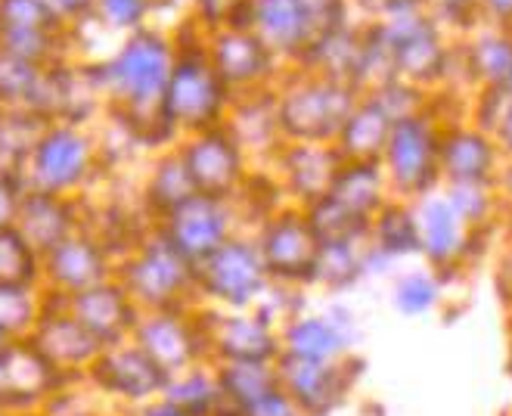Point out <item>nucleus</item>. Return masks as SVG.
<instances>
[{
  "mask_svg": "<svg viewBox=\"0 0 512 416\" xmlns=\"http://www.w3.org/2000/svg\"><path fill=\"white\" fill-rule=\"evenodd\" d=\"M149 4H153V10H156L159 4H177V0H149Z\"/></svg>",
  "mask_w": 512,
  "mask_h": 416,
  "instance_id": "5fc2aeb1",
  "label": "nucleus"
},
{
  "mask_svg": "<svg viewBox=\"0 0 512 416\" xmlns=\"http://www.w3.org/2000/svg\"><path fill=\"white\" fill-rule=\"evenodd\" d=\"M162 398L187 416H215L227 404L212 364H202V367H193L187 373L171 376Z\"/></svg>",
  "mask_w": 512,
  "mask_h": 416,
  "instance_id": "7c9ffc66",
  "label": "nucleus"
},
{
  "mask_svg": "<svg viewBox=\"0 0 512 416\" xmlns=\"http://www.w3.org/2000/svg\"><path fill=\"white\" fill-rule=\"evenodd\" d=\"M391 128H395V118L382 109V103L373 94H360L333 146L342 162H379Z\"/></svg>",
  "mask_w": 512,
  "mask_h": 416,
  "instance_id": "bb28decb",
  "label": "nucleus"
},
{
  "mask_svg": "<svg viewBox=\"0 0 512 416\" xmlns=\"http://www.w3.org/2000/svg\"><path fill=\"white\" fill-rule=\"evenodd\" d=\"M97 10L106 19V25L118 28V32H140L146 28V19L153 13L149 0H97Z\"/></svg>",
  "mask_w": 512,
  "mask_h": 416,
  "instance_id": "79ce46f5",
  "label": "nucleus"
},
{
  "mask_svg": "<svg viewBox=\"0 0 512 416\" xmlns=\"http://www.w3.org/2000/svg\"><path fill=\"white\" fill-rule=\"evenodd\" d=\"M208 358L212 364H277L283 345L280 330L264 320L255 308L249 311H212L205 308Z\"/></svg>",
  "mask_w": 512,
  "mask_h": 416,
  "instance_id": "2eb2a0df",
  "label": "nucleus"
},
{
  "mask_svg": "<svg viewBox=\"0 0 512 416\" xmlns=\"http://www.w3.org/2000/svg\"><path fill=\"white\" fill-rule=\"evenodd\" d=\"M153 230L193 267H199L208 255H215L230 236L243 233L233 202L202 193L190 196L184 205H177Z\"/></svg>",
  "mask_w": 512,
  "mask_h": 416,
  "instance_id": "f8f14e48",
  "label": "nucleus"
},
{
  "mask_svg": "<svg viewBox=\"0 0 512 416\" xmlns=\"http://www.w3.org/2000/svg\"><path fill=\"white\" fill-rule=\"evenodd\" d=\"M364 252H367V243H357V246H320L314 286L345 289V286L357 283L360 277H364Z\"/></svg>",
  "mask_w": 512,
  "mask_h": 416,
  "instance_id": "e433bc0d",
  "label": "nucleus"
},
{
  "mask_svg": "<svg viewBox=\"0 0 512 416\" xmlns=\"http://www.w3.org/2000/svg\"><path fill=\"white\" fill-rule=\"evenodd\" d=\"M360 91L295 69L274 87L277 128L283 143H336Z\"/></svg>",
  "mask_w": 512,
  "mask_h": 416,
  "instance_id": "f03ea898",
  "label": "nucleus"
},
{
  "mask_svg": "<svg viewBox=\"0 0 512 416\" xmlns=\"http://www.w3.org/2000/svg\"><path fill=\"white\" fill-rule=\"evenodd\" d=\"M500 146L481 128H444L441 131V181L447 184H494Z\"/></svg>",
  "mask_w": 512,
  "mask_h": 416,
  "instance_id": "b1692460",
  "label": "nucleus"
},
{
  "mask_svg": "<svg viewBox=\"0 0 512 416\" xmlns=\"http://www.w3.org/2000/svg\"><path fill=\"white\" fill-rule=\"evenodd\" d=\"M28 342L66 382H84L90 364L103 351V345L69 314L63 299H53V295Z\"/></svg>",
  "mask_w": 512,
  "mask_h": 416,
  "instance_id": "dca6fc26",
  "label": "nucleus"
},
{
  "mask_svg": "<svg viewBox=\"0 0 512 416\" xmlns=\"http://www.w3.org/2000/svg\"><path fill=\"white\" fill-rule=\"evenodd\" d=\"M56 19H81L90 10H97V0H44Z\"/></svg>",
  "mask_w": 512,
  "mask_h": 416,
  "instance_id": "de8ad7c7",
  "label": "nucleus"
},
{
  "mask_svg": "<svg viewBox=\"0 0 512 416\" xmlns=\"http://www.w3.org/2000/svg\"><path fill=\"white\" fill-rule=\"evenodd\" d=\"M56 16L44 0H0V35L10 32H53Z\"/></svg>",
  "mask_w": 512,
  "mask_h": 416,
  "instance_id": "ea45409f",
  "label": "nucleus"
},
{
  "mask_svg": "<svg viewBox=\"0 0 512 416\" xmlns=\"http://www.w3.org/2000/svg\"><path fill=\"white\" fill-rule=\"evenodd\" d=\"M41 78V66L0 50V109L28 106Z\"/></svg>",
  "mask_w": 512,
  "mask_h": 416,
  "instance_id": "4c0bfd02",
  "label": "nucleus"
},
{
  "mask_svg": "<svg viewBox=\"0 0 512 416\" xmlns=\"http://www.w3.org/2000/svg\"><path fill=\"white\" fill-rule=\"evenodd\" d=\"M7 345V339H4V333H0V348H4Z\"/></svg>",
  "mask_w": 512,
  "mask_h": 416,
  "instance_id": "13d9d810",
  "label": "nucleus"
},
{
  "mask_svg": "<svg viewBox=\"0 0 512 416\" xmlns=\"http://www.w3.org/2000/svg\"><path fill=\"white\" fill-rule=\"evenodd\" d=\"M0 379H4L0 407L16 416H38L56 398V392L69 385L28 339L4 345V351H0Z\"/></svg>",
  "mask_w": 512,
  "mask_h": 416,
  "instance_id": "f3484780",
  "label": "nucleus"
},
{
  "mask_svg": "<svg viewBox=\"0 0 512 416\" xmlns=\"http://www.w3.org/2000/svg\"><path fill=\"white\" fill-rule=\"evenodd\" d=\"M224 125L239 140V146H243L249 159L274 162V156L280 153V146H283V137H280V128H277L274 91L233 97Z\"/></svg>",
  "mask_w": 512,
  "mask_h": 416,
  "instance_id": "a878e982",
  "label": "nucleus"
},
{
  "mask_svg": "<svg viewBox=\"0 0 512 416\" xmlns=\"http://www.w3.org/2000/svg\"><path fill=\"white\" fill-rule=\"evenodd\" d=\"M441 128L429 112L395 122L379 159L385 181L401 196H429L441 181Z\"/></svg>",
  "mask_w": 512,
  "mask_h": 416,
  "instance_id": "0eeeda50",
  "label": "nucleus"
},
{
  "mask_svg": "<svg viewBox=\"0 0 512 416\" xmlns=\"http://www.w3.org/2000/svg\"><path fill=\"white\" fill-rule=\"evenodd\" d=\"M252 32L280 63L298 66L301 56L320 38L317 25L301 0H252Z\"/></svg>",
  "mask_w": 512,
  "mask_h": 416,
  "instance_id": "4be33fe9",
  "label": "nucleus"
},
{
  "mask_svg": "<svg viewBox=\"0 0 512 416\" xmlns=\"http://www.w3.org/2000/svg\"><path fill=\"white\" fill-rule=\"evenodd\" d=\"M255 246L261 252V261L267 267L270 283H280L289 289L314 286L320 243L308 227V218L301 208L283 205L274 215L258 224Z\"/></svg>",
  "mask_w": 512,
  "mask_h": 416,
  "instance_id": "1a4fd4ad",
  "label": "nucleus"
},
{
  "mask_svg": "<svg viewBox=\"0 0 512 416\" xmlns=\"http://www.w3.org/2000/svg\"><path fill=\"white\" fill-rule=\"evenodd\" d=\"M115 264V255L87 227H81L69 240L41 255V286L53 299H72L84 289L115 280Z\"/></svg>",
  "mask_w": 512,
  "mask_h": 416,
  "instance_id": "4468645a",
  "label": "nucleus"
},
{
  "mask_svg": "<svg viewBox=\"0 0 512 416\" xmlns=\"http://www.w3.org/2000/svg\"><path fill=\"white\" fill-rule=\"evenodd\" d=\"M419 227V255H426L432 267H454L469 255V230L444 196H423L416 208Z\"/></svg>",
  "mask_w": 512,
  "mask_h": 416,
  "instance_id": "393cba45",
  "label": "nucleus"
},
{
  "mask_svg": "<svg viewBox=\"0 0 512 416\" xmlns=\"http://www.w3.org/2000/svg\"><path fill=\"white\" fill-rule=\"evenodd\" d=\"M115 280L131 295V302L146 311L196 308V267L180 258L156 230L115 264Z\"/></svg>",
  "mask_w": 512,
  "mask_h": 416,
  "instance_id": "20e7f679",
  "label": "nucleus"
},
{
  "mask_svg": "<svg viewBox=\"0 0 512 416\" xmlns=\"http://www.w3.org/2000/svg\"><path fill=\"white\" fill-rule=\"evenodd\" d=\"M97 159H100L97 143L81 125L53 122L41 131L38 143L28 153L22 181L28 190L78 196L90 177H94Z\"/></svg>",
  "mask_w": 512,
  "mask_h": 416,
  "instance_id": "423d86ee",
  "label": "nucleus"
},
{
  "mask_svg": "<svg viewBox=\"0 0 512 416\" xmlns=\"http://www.w3.org/2000/svg\"><path fill=\"white\" fill-rule=\"evenodd\" d=\"M25 181L16 171H0V227H13L25 196Z\"/></svg>",
  "mask_w": 512,
  "mask_h": 416,
  "instance_id": "37998d69",
  "label": "nucleus"
},
{
  "mask_svg": "<svg viewBox=\"0 0 512 416\" xmlns=\"http://www.w3.org/2000/svg\"><path fill=\"white\" fill-rule=\"evenodd\" d=\"M466 72L478 81L485 91L491 87H506L512 75V32H485L478 35L466 50Z\"/></svg>",
  "mask_w": 512,
  "mask_h": 416,
  "instance_id": "f704fd0d",
  "label": "nucleus"
},
{
  "mask_svg": "<svg viewBox=\"0 0 512 416\" xmlns=\"http://www.w3.org/2000/svg\"><path fill=\"white\" fill-rule=\"evenodd\" d=\"M243 4V0H196V13H199V19L205 22V35L208 32H218V28H224L227 25V19H230V13ZM199 22V25H202Z\"/></svg>",
  "mask_w": 512,
  "mask_h": 416,
  "instance_id": "49530a36",
  "label": "nucleus"
},
{
  "mask_svg": "<svg viewBox=\"0 0 512 416\" xmlns=\"http://www.w3.org/2000/svg\"><path fill=\"white\" fill-rule=\"evenodd\" d=\"M174 50L177 53L162 97V115L180 140L224 125L233 94L208 63L205 38H199L196 44L174 41Z\"/></svg>",
  "mask_w": 512,
  "mask_h": 416,
  "instance_id": "7ed1b4c3",
  "label": "nucleus"
},
{
  "mask_svg": "<svg viewBox=\"0 0 512 416\" xmlns=\"http://www.w3.org/2000/svg\"><path fill=\"white\" fill-rule=\"evenodd\" d=\"M84 382L100 395V401L115 404V413H134L143 404L156 401L168 389V373L149 358L137 342L109 345L90 364Z\"/></svg>",
  "mask_w": 512,
  "mask_h": 416,
  "instance_id": "6e6552de",
  "label": "nucleus"
},
{
  "mask_svg": "<svg viewBox=\"0 0 512 416\" xmlns=\"http://www.w3.org/2000/svg\"><path fill=\"white\" fill-rule=\"evenodd\" d=\"M385 190H388V181L379 162H342L326 196H333L348 212L373 221L388 202Z\"/></svg>",
  "mask_w": 512,
  "mask_h": 416,
  "instance_id": "c85d7f7f",
  "label": "nucleus"
},
{
  "mask_svg": "<svg viewBox=\"0 0 512 416\" xmlns=\"http://www.w3.org/2000/svg\"><path fill=\"white\" fill-rule=\"evenodd\" d=\"M301 212H305L308 227L317 236L320 246H357V243H370V227H373V221L348 212V208L339 205L333 196H320L317 202L301 208Z\"/></svg>",
  "mask_w": 512,
  "mask_h": 416,
  "instance_id": "c756f323",
  "label": "nucleus"
},
{
  "mask_svg": "<svg viewBox=\"0 0 512 416\" xmlns=\"http://www.w3.org/2000/svg\"><path fill=\"white\" fill-rule=\"evenodd\" d=\"M239 416H305V413L295 407V401L283 389H277V392H270L267 398L255 401L252 407L239 410Z\"/></svg>",
  "mask_w": 512,
  "mask_h": 416,
  "instance_id": "a18cd8bd",
  "label": "nucleus"
},
{
  "mask_svg": "<svg viewBox=\"0 0 512 416\" xmlns=\"http://www.w3.org/2000/svg\"><path fill=\"white\" fill-rule=\"evenodd\" d=\"M270 168L286 202L305 208L329 193V184L342 168V156L333 143H283Z\"/></svg>",
  "mask_w": 512,
  "mask_h": 416,
  "instance_id": "6ab92c4d",
  "label": "nucleus"
},
{
  "mask_svg": "<svg viewBox=\"0 0 512 416\" xmlns=\"http://www.w3.org/2000/svg\"><path fill=\"white\" fill-rule=\"evenodd\" d=\"M360 7H367V10H376V13H382V7L388 4V0H357Z\"/></svg>",
  "mask_w": 512,
  "mask_h": 416,
  "instance_id": "864d4df0",
  "label": "nucleus"
},
{
  "mask_svg": "<svg viewBox=\"0 0 512 416\" xmlns=\"http://www.w3.org/2000/svg\"><path fill=\"white\" fill-rule=\"evenodd\" d=\"M370 246L388 261L419 255V227H416L413 208L401 202H385V208L373 218Z\"/></svg>",
  "mask_w": 512,
  "mask_h": 416,
  "instance_id": "473e14b6",
  "label": "nucleus"
},
{
  "mask_svg": "<svg viewBox=\"0 0 512 416\" xmlns=\"http://www.w3.org/2000/svg\"><path fill=\"white\" fill-rule=\"evenodd\" d=\"M308 7L317 32H336V28H345V10H348V0H301Z\"/></svg>",
  "mask_w": 512,
  "mask_h": 416,
  "instance_id": "c03bdc74",
  "label": "nucleus"
},
{
  "mask_svg": "<svg viewBox=\"0 0 512 416\" xmlns=\"http://www.w3.org/2000/svg\"><path fill=\"white\" fill-rule=\"evenodd\" d=\"M131 416H187V413H180L174 404H168L165 398H156V401H149L143 404L140 410H134Z\"/></svg>",
  "mask_w": 512,
  "mask_h": 416,
  "instance_id": "8fccbe9b",
  "label": "nucleus"
},
{
  "mask_svg": "<svg viewBox=\"0 0 512 416\" xmlns=\"http://www.w3.org/2000/svg\"><path fill=\"white\" fill-rule=\"evenodd\" d=\"M444 199L450 202V208H454L469 230H481L491 221V212H494L491 184H447Z\"/></svg>",
  "mask_w": 512,
  "mask_h": 416,
  "instance_id": "58836bf2",
  "label": "nucleus"
},
{
  "mask_svg": "<svg viewBox=\"0 0 512 416\" xmlns=\"http://www.w3.org/2000/svg\"><path fill=\"white\" fill-rule=\"evenodd\" d=\"M205 56L218 78L230 87L233 97H246L258 91H274L283 78L280 59L264 47L255 32H233L218 28L205 35Z\"/></svg>",
  "mask_w": 512,
  "mask_h": 416,
  "instance_id": "ddd939ff",
  "label": "nucleus"
},
{
  "mask_svg": "<svg viewBox=\"0 0 512 416\" xmlns=\"http://www.w3.org/2000/svg\"><path fill=\"white\" fill-rule=\"evenodd\" d=\"M270 277L252 233H236L196 267V295L202 308L249 311L267 292Z\"/></svg>",
  "mask_w": 512,
  "mask_h": 416,
  "instance_id": "39448f33",
  "label": "nucleus"
},
{
  "mask_svg": "<svg viewBox=\"0 0 512 416\" xmlns=\"http://www.w3.org/2000/svg\"><path fill=\"white\" fill-rule=\"evenodd\" d=\"M441 299V286L432 274H407L395 286V308L407 317L429 314Z\"/></svg>",
  "mask_w": 512,
  "mask_h": 416,
  "instance_id": "a19ab883",
  "label": "nucleus"
},
{
  "mask_svg": "<svg viewBox=\"0 0 512 416\" xmlns=\"http://www.w3.org/2000/svg\"><path fill=\"white\" fill-rule=\"evenodd\" d=\"M13 227L25 236L28 246L38 255H44L84 227V212H81L78 196L25 190Z\"/></svg>",
  "mask_w": 512,
  "mask_h": 416,
  "instance_id": "5701e85b",
  "label": "nucleus"
},
{
  "mask_svg": "<svg viewBox=\"0 0 512 416\" xmlns=\"http://www.w3.org/2000/svg\"><path fill=\"white\" fill-rule=\"evenodd\" d=\"M354 339V314L348 308H329L326 314H298L280 326L283 354H292L301 361H348Z\"/></svg>",
  "mask_w": 512,
  "mask_h": 416,
  "instance_id": "aec40b11",
  "label": "nucleus"
},
{
  "mask_svg": "<svg viewBox=\"0 0 512 416\" xmlns=\"http://www.w3.org/2000/svg\"><path fill=\"white\" fill-rule=\"evenodd\" d=\"M131 342H137L168 373V379L193 367L212 364V358H208V330H205L202 305L140 314Z\"/></svg>",
  "mask_w": 512,
  "mask_h": 416,
  "instance_id": "9d476101",
  "label": "nucleus"
},
{
  "mask_svg": "<svg viewBox=\"0 0 512 416\" xmlns=\"http://www.w3.org/2000/svg\"><path fill=\"white\" fill-rule=\"evenodd\" d=\"M190 196H196V187L187 174V165L177 153V143L162 150L153 159V168H149L143 190H140V205H143V215L146 224H159L165 221L177 205H184Z\"/></svg>",
  "mask_w": 512,
  "mask_h": 416,
  "instance_id": "cd10ccee",
  "label": "nucleus"
},
{
  "mask_svg": "<svg viewBox=\"0 0 512 416\" xmlns=\"http://www.w3.org/2000/svg\"><path fill=\"white\" fill-rule=\"evenodd\" d=\"M441 4V10L447 13V16H469V13H475V7H478V0H438Z\"/></svg>",
  "mask_w": 512,
  "mask_h": 416,
  "instance_id": "3c124183",
  "label": "nucleus"
},
{
  "mask_svg": "<svg viewBox=\"0 0 512 416\" xmlns=\"http://www.w3.org/2000/svg\"><path fill=\"white\" fill-rule=\"evenodd\" d=\"M277 376H280V389L305 416L333 413L354 385V373L348 361L323 364V361H301L292 358V354H280Z\"/></svg>",
  "mask_w": 512,
  "mask_h": 416,
  "instance_id": "a211bd4d",
  "label": "nucleus"
},
{
  "mask_svg": "<svg viewBox=\"0 0 512 416\" xmlns=\"http://www.w3.org/2000/svg\"><path fill=\"white\" fill-rule=\"evenodd\" d=\"M503 91H506V94L512 97V75H509V81H506V87H503Z\"/></svg>",
  "mask_w": 512,
  "mask_h": 416,
  "instance_id": "6e6d98bb",
  "label": "nucleus"
},
{
  "mask_svg": "<svg viewBox=\"0 0 512 416\" xmlns=\"http://www.w3.org/2000/svg\"><path fill=\"white\" fill-rule=\"evenodd\" d=\"M63 305L103 348L128 342L140 320V308L131 302V295L118 280H106L94 289H84L72 295V299H63Z\"/></svg>",
  "mask_w": 512,
  "mask_h": 416,
  "instance_id": "412c9836",
  "label": "nucleus"
},
{
  "mask_svg": "<svg viewBox=\"0 0 512 416\" xmlns=\"http://www.w3.org/2000/svg\"><path fill=\"white\" fill-rule=\"evenodd\" d=\"M47 305L50 295L44 292V286L0 283V333H4V339L19 342L32 336Z\"/></svg>",
  "mask_w": 512,
  "mask_h": 416,
  "instance_id": "2f4dec72",
  "label": "nucleus"
},
{
  "mask_svg": "<svg viewBox=\"0 0 512 416\" xmlns=\"http://www.w3.org/2000/svg\"><path fill=\"white\" fill-rule=\"evenodd\" d=\"M0 416H16V413H10V410H4V407H0Z\"/></svg>",
  "mask_w": 512,
  "mask_h": 416,
  "instance_id": "4d7b16f0",
  "label": "nucleus"
},
{
  "mask_svg": "<svg viewBox=\"0 0 512 416\" xmlns=\"http://www.w3.org/2000/svg\"><path fill=\"white\" fill-rule=\"evenodd\" d=\"M416 4H423V7H426V4H429V0H416Z\"/></svg>",
  "mask_w": 512,
  "mask_h": 416,
  "instance_id": "bf43d9fd",
  "label": "nucleus"
},
{
  "mask_svg": "<svg viewBox=\"0 0 512 416\" xmlns=\"http://www.w3.org/2000/svg\"><path fill=\"white\" fill-rule=\"evenodd\" d=\"M112 416H131V413H112Z\"/></svg>",
  "mask_w": 512,
  "mask_h": 416,
  "instance_id": "052dcab7",
  "label": "nucleus"
},
{
  "mask_svg": "<svg viewBox=\"0 0 512 416\" xmlns=\"http://www.w3.org/2000/svg\"><path fill=\"white\" fill-rule=\"evenodd\" d=\"M230 407L246 410L280 389L277 364H212Z\"/></svg>",
  "mask_w": 512,
  "mask_h": 416,
  "instance_id": "72a5a7b5",
  "label": "nucleus"
},
{
  "mask_svg": "<svg viewBox=\"0 0 512 416\" xmlns=\"http://www.w3.org/2000/svg\"><path fill=\"white\" fill-rule=\"evenodd\" d=\"M177 153L187 165V174L202 196L233 202L252 174V159L230 134L227 125L208 128L177 140Z\"/></svg>",
  "mask_w": 512,
  "mask_h": 416,
  "instance_id": "9b49d317",
  "label": "nucleus"
},
{
  "mask_svg": "<svg viewBox=\"0 0 512 416\" xmlns=\"http://www.w3.org/2000/svg\"><path fill=\"white\" fill-rule=\"evenodd\" d=\"M478 4L497 19V25L503 28V32H509L512 28V0H478Z\"/></svg>",
  "mask_w": 512,
  "mask_h": 416,
  "instance_id": "09e8293b",
  "label": "nucleus"
},
{
  "mask_svg": "<svg viewBox=\"0 0 512 416\" xmlns=\"http://www.w3.org/2000/svg\"><path fill=\"white\" fill-rule=\"evenodd\" d=\"M494 140L500 143V150H503V153H509V156H512V109L506 112V118L497 125Z\"/></svg>",
  "mask_w": 512,
  "mask_h": 416,
  "instance_id": "603ef678",
  "label": "nucleus"
},
{
  "mask_svg": "<svg viewBox=\"0 0 512 416\" xmlns=\"http://www.w3.org/2000/svg\"><path fill=\"white\" fill-rule=\"evenodd\" d=\"M0 283L41 286V255L16 227H0Z\"/></svg>",
  "mask_w": 512,
  "mask_h": 416,
  "instance_id": "c9c22d12",
  "label": "nucleus"
},
{
  "mask_svg": "<svg viewBox=\"0 0 512 416\" xmlns=\"http://www.w3.org/2000/svg\"><path fill=\"white\" fill-rule=\"evenodd\" d=\"M174 53V41L146 25L128 35L122 47L90 72L100 97L109 100L128 134L153 150L156 146L168 150L177 143V134L162 115V97L174 66Z\"/></svg>",
  "mask_w": 512,
  "mask_h": 416,
  "instance_id": "f257e3e1",
  "label": "nucleus"
}]
</instances>
